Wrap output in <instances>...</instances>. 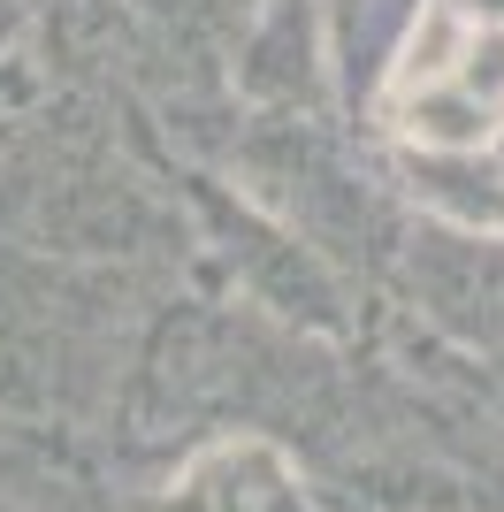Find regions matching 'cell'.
I'll return each mask as SVG.
<instances>
[{"label": "cell", "mask_w": 504, "mask_h": 512, "mask_svg": "<svg viewBox=\"0 0 504 512\" xmlns=\"http://www.w3.org/2000/svg\"><path fill=\"white\" fill-rule=\"evenodd\" d=\"M398 184L466 237H504V0H420L375 92Z\"/></svg>", "instance_id": "6da1fadb"}]
</instances>
